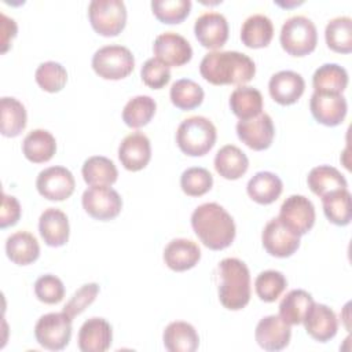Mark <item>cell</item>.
I'll return each mask as SVG.
<instances>
[{
  "instance_id": "6da1fadb",
  "label": "cell",
  "mask_w": 352,
  "mask_h": 352,
  "mask_svg": "<svg viewBox=\"0 0 352 352\" xmlns=\"http://www.w3.org/2000/svg\"><path fill=\"white\" fill-rule=\"evenodd\" d=\"M201 76L213 85H243L256 74L250 56L238 51H212L199 65Z\"/></svg>"
},
{
  "instance_id": "7a4b0ae2",
  "label": "cell",
  "mask_w": 352,
  "mask_h": 352,
  "mask_svg": "<svg viewBox=\"0 0 352 352\" xmlns=\"http://www.w3.org/2000/svg\"><path fill=\"white\" fill-rule=\"evenodd\" d=\"M191 226L199 241L212 250L226 249L235 239L234 219L216 202L199 205L191 214Z\"/></svg>"
},
{
  "instance_id": "3957f363",
  "label": "cell",
  "mask_w": 352,
  "mask_h": 352,
  "mask_svg": "<svg viewBox=\"0 0 352 352\" xmlns=\"http://www.w3.org/2000/svg\"><path fill=\"white\" fill-rule=\"evenodd\" d=\"M219 300L231 311L245 308L250 300V272L248 265L235 257L223 258L217 267Z\"/></svg>"
},
{
  "instance_id": "277c9868",
  "label": "cell",
  "mask_w": 352,
  "mask_h": 352,
  "mask_svg": "<svg viewBox=\"0 0 352 352\" xmlns=\"http://www.w3.org/2000/svg\"><path fill=\"white\" fill-rule=\"evenodd\" d=\"M217 132L213 122L202 116L184 118L176 131L179 148L190 157H201L212 150L216 143Z\"/></svg>"
},
{
  "instance_id": "5b68a950",
  "label": "cell",
  "mask_w": 352,
  "mask_h": 352,
  "mask_svg": "<svg viewBox=\"0 0 352 352\" xmlns=\"http://www.w3.org/2000/svg\"><path fill=\"white\" fill-rule=\"evenodd\" d=\"M280 45L293 56H304L316 48L318 32L315 23L304 15H293L280 29Z\"/></svg>"
},
{
  "instance_id": "8992f818",
  "label": "cell",
  "mask_w": 352,
  "mask_h": 352,
  "mask_svg": "<svg viewBox=\"0 0 352 352\" xmlns=\"http://www.w3.org/2000/svg\"><path fill=\"white\" fill-rule=\"evenodd\" d=\"M135 67L132 52L124 45H104L92 56V69L104 80H121L128 77Z\"/></svg>"
},
{
  "instance_id": "52a82bcc",
  "label": "cell",
  "mask_w": 352,
  "mask_h": 352,
  "mask_svg": "<svg viewBox=\"0 0 352 352\" xmlns=\"http://www.w3.org/2000/svg\"><path fill=\"white\" fill-rule=\"evenodd\" d=\"M88 18L96 33L113 37L125 28L126 8L121 0H92L88 6Z\"/></svg>"
},
{
  "instance_id": "ba28073f",
  "label": "cell",
  "mask_w": 352,
  "mask_h": 352,
  "mask_svg": "<svg viewBox=\"0 0 352 352\" xmlns=\"http://www.w3.org/2000/svg\"><path fill=\"white\" fill-rule=\"evenodd\" d=\"M72 320L66 312H50L43 315L34 326L37 342L50 351L63 349L72 337Z\"/></svg>"
},
{
  "instance_id": "9c48e42d",
  "label": "cell",
  "mask_w": 352,
  "mask_h": 352,
  "mask_svg": "<svg viewBox=\"0 0 352 352\" xmlns=\"http://www.w3.org/2000/svg\"><path fill=\"white\" fill-rule=\"evenodd\" d=\"M84 210L94 219L107 221L117 217L122 208L120 194L109 186L89 187L81 197Z\"/></svg>"
},
{
  "instance_id": "30bf717a",
  "label": "cell",
  "mask_w": 352,
  "mask_h": 352,
  "mask_svg": "<svg viewBox=\"0 0 352 352\" xmlns=\"http://www.w3.org/2000/svg\"><path fill=\"white\" fill-rule=\"evenodd\" d=\"M278 219L289 230L301 236L307 234L315 224L314 204L304 195H290L282 202Z\"/></svg>"
},
{
  "instance_id": "8fae6325",
  "label": "cell",
  "mask_w": 352,
  "mask_h": 352,
  "mask_svg": "<svg viewBox=\"0 0 352 352\" xmlns=\"http://www.w3.org/2000/svg\"><path fill=\"white\" fill-rule=\"evenodd\" d=\"M36 187L41 197L50 201H63L73 194L76 180L67 168L50 166L38 173Z\"/></svg>"
},
{
  "instance_id": "7c38bea8",
  "label": "cell",
  "mask_w": 352,
  "mask_h": 352,
  "mask_svg": "<svg viewBox=\"0 0 352 352\" xmlns=\"http://www.w3.org/2000/svg\"><path fill=\"white\" fill-rule=\"evenodd\" d=\"M263 246L274 257H289L300 246V235L289 230L278 217L271 219L261 234Z\"/></svg>"
},
{
  "instance_id": "4fadbf2b",
  "label": "cell",
  "mask_w": 352,
  "mask_h": 352,
  "mask_svg": "<svg viewBox=\"0 0 352 352\" xmlns=\"http://www.w3.org/2000/svg\"><path fill=\"white\" fill-rule=\"evenodd\" d=\"M236 135L242 143L256 151L265 150L271 146L275 135L272 118L267 113L249 120H239L236 124Z\"/></svg>"
},
{
  "instance_id": "5bb4252c",
  "label": "cell",
  "mask_w": 352,
  "mask_h": 352,
  "mask_svg": "<svg viewBox=\"0 0 352 352\" xmlns=\"http://www.w3.org/2000/svg\"><path fill=\"white\" fill-rule=\"evenodd\" d=\"M153 51L155 58L166 66H183L190 62L192 48L190 43L179 33L165 32L155 37Z\"/></svg>"
},
{
  "instance_id": "9a60e30c",
  "label": "cell",
  "mask_w": 352,
  "mask_h": 352,
  "mask_svg": "<svg viewBox=\"0 0 352 352\" xmlns=\"http://www.w3.org/2000/svg\"><path fill=\"white\" fill-rule=\"evenodd\" d=\"M194 33L202 47L217 50L228 38V22L223 14L209 11L195 19Z\"/></svg>"
},
{
  "instance_id": "2e32d148",
  "label": "cell",
  "mask_w": 352,
  "mask_h": 352,
  "mask_svg": "<svg viewBox=\"0 0 352 352\" xmlns=\"http://www.w3.org/2000/svg\"><path fill=\"white\" fill-rule=\"evenodd\" d=\"M309 109L318 122L326 126H336L344 121L348 104L345 96L341 94L314 92L309 100Z\"/></svg>"
},
{
  "instance_id": "e0dca14e",
  "label": "cell",
  "mask_w": 352,
  "mask_h": 352,
  "mask_svg": "<svg viewBox=\"0 0 352 352\" xmlns=\"http://www.w3.org/2000/svg\"><path fill=\"white\" fill-rule=\"evenodd\" d=\"M292 330L290 324H287L279 315H268L260 319L256 326L254 338L257 344L271 352L282 351L290 342Z\"/></svg>"
},
{
  "instance_id": "ac0fdd59",
  "label": "cell",
  "mask_w": 352,
  "mask_h": 352,
  "mask_svg": "<svg viewBox=\"0 0 352 352\" xmlns=\"http://www.w3.org/2000/svg\"><path fill=\"white\" fill-rule=\"evenodd\" d=\"M118 158L128 170L138 172L148 164L151 158V144L143 132H132L126 135L118 147Z\"/></svg>"
},
{
  "instance_id": "d6986e66",
  "label": "cell",
  "mask_w": 352,
  "mask_h": 352,
  "mask_svg": "<svg viewBox=\"0 0 352 352\" xmlns=\"http://www.w3.org/2000/svg\"><path fill=\"white\" fill-rule=\"evenodd\" d=\"M307 333L319 342H327L338 330V320L331 308L324 304L312 302L304 320Z\"/></svg>"
},
{
  "instance_id": "ffe728a7",
  "label": "cell",
  "mask_w": 352,
  "mask_h": 352,
  "mask_svg": "<svg viewBox=\"0 0 352 352\" xmlns=\"http://www.w3.org/2000/svg\"><path fill=\"white\" fill-rule=\"evenodd\" d=\"M113 330L103 318H89L82 323L78 331V348L82 352H104L110 348Z\"/></svg>"
},
{
  "instance_id": "44dd1931",
  "label": "cell",
  "mask_w": 352,
  "mask_h": 352,
  "mask_svg": "<svg viewBox=\"0 0 352 352\" xmlns=\"http://www.w3.org/2000/svg\"><path fill=\"white\" fill-rule=\"evenodd\" d=\"M305 89V81L301 74L293 70H280L275 73L268 82L271 98L283 106L296 103Z\"/></svg>"
},
{
  "instance_id": "7402d4cb",
  "label": "cell",
  "mask_w": 352,
  "mask_h": 352,
  "mask_svg": "<svg viewBox=\"0 0 352 352\" xmlns=\"http://www.w3.org/2000/svg\"><path fill=\"white\" fill-rule=\"evenodd\" d=\"M201 258L199 246L186 238L172 239L164 249V261L165 264L177 272L187 271L197 265Z\"/></svg>"
},
{
  "instance_id": "603a6c76",
  "label": "cell",
  "mask_w": 352,
  "mask_h": 352,
  "mask_svg": "<svg viewBox=\"0 0 352 352\" xmlns=\"http://www.w3.org/2000/svg\"><path fill=\"white\" fill-rule=\"evenodd\" d=\"M38 231L48 246H63L67 242L70 232L67 216L56 208L45 209L38 219Z\"/></svg>"
},
{
  "instance_id": "cb8c5ba5",
  "label": "cell",
  "mask_w": 352,
  "mask_h": 352,
  "mask_svg": "<svg viewBox=\"0 0 352 352\" xmlns=\"http://www.w3.org/2000/svg\"><path fill=\"white\" fill-rule=\"evenodd\" d=\"M6 253L12 263L28 265L38 258L40 245L33 234L28 231H16L7 238Z\"/></svg>"
},
{
  "instance_id": "d4e9b609",
  "label": "cell",
  "mask_w": 352,
  "mask_h": 352,
  "mask_svg": "<svg viewBox=\"0 0 352 352\" xmlns=\"http://www.w3.org/2000/svg\"><path fill=\"white\" fill-rule=\"evenodd\" d=\"M248 168L249 160L246 154L234 144H226L216 153L214 169L227 180H236L242 177Z\"/></svg>"
},
{
  "instance_id": "484cf974",
  "label": "cell",
  "mask_w": 352,
  "mask_h": 352,
  "mask_svg": "<svg viewBox=\"0 0 352 352\" xmlns=\"http://www.w3.org/2000/svg\"><path fill=\"white\" fill-rule=\"evenodd\" d=\"M164 345L169 352H194L199 345V336L187 322H172L164 330Z\"/></svg>"
},
{
  "instance_id": "4316f807",
  "label": "cell",
  "mask_w": 352,
  "mask_h": 352,
  "mask_svg": "<svg viewBox=\"0 0 352 352\" xmlns=\"http://www.w3.org/2000/svg\"><path fill=\"white\" fill-rule=\"evenodd\" d=\"M56 151L54 135L45 129H33L22 142V153L30 162L41 164L50 161Z\"/></svg>"
},
{
  "instance_id": "83f0119b",
  "label": "cell",
  "mask_w": 352,
  "mask_h": 352,
  "mask_svg": "<svg viewBox=\"0 0 352 352\" xmlns=\"http://www.w3.org/2000/svg\"><path fill=\"white\" fill-rule=\"evenodd\" d=\"M282 190H283V183L279 179V176L268 170L257 172L253 177H250L246 186V191L249 197L254 202L261 205H268L275 202L282 194Z\"/></svg>"
},
{
  "instance_id": "f1b7e54d",
  "label": "cell",
  "mask_w": 352,
  "mask_h": 352,
  "mask_svg": "<svg viewBox=\"0 0 352 352\" xmlns=\"http://www.w3.org/2000/svg\"><path fill=\"white\" fill-rule=\"evenodd\" d=\"M274 36V25L264 14H253L245 19L241 28V40L249 48L267 47Z\"/></svg>"
},
{
  "instance_id": "f546056e",
  "label": "cell",
  "mask_w": 352,
  "mask_h": 352,
  "mask_svg": "<svg viewBox=\"0 0 352 352\" xmlns=\"http://www.w3.org/2000/svg\"><path fill=\"white\" fill-rule=\"evenodd\" d=\"M81 173L84 182L91 186H111L116 183L118 170L114 162L103 155H92L87 158L82 164Z\"/></svg>"
},
{
  "instance_id": "4dcf8cb0",
  "label": "cell",
  "mask_w": 352,
  "mask_h": 352,
  "mask_svg": "<svg viewBox=\"0 0 352 352\" xmlns=\"http://www.w3.org/2000/svg\"><path fill=\"white\" fill-rule=\"evenodd\" d=\"M307 183L309 190L320 198L336 190L346 188V180L344 175L330 165H319L309 170Z\"/></svg>"
},
{
  "instance_id": "1f68e13d",
  "label": "cell",
  "mask_w": 352,
  "mask_h": 352,
  "mask_svg": "<svg viewBox=\"0 0 352 352\" xmlns=\"http://www.w3.org/2000/svg\"><path fill=\"white\" fill-rule=\"evenodd\" d=\"M348 85L346 70L337 63H324L319 66L312 76L315 92L341 94Z\"/></svg>"
},
{
  "instance_id": "d6a6232c",
  "label": "cell",
  "mask_w": 352,
  "mask_h": 352,
  "mask_svg": "<svg viewBox=\"0 0 352 352\" xmlns=\"http://www.w3.org/2000/svg\"><path fill=\"white\" fill-rule=\"evenodd\" d=\"M230 107L239 120H249L263 110V95L258 89L241 85L231 92Z\"/></svg>"
},
{
  "instance_id": "836d02e7",
  "label": "cell",
  "mask_w": 352,
  "mask_h": 352,
  "mask_svg": "<svg viewBox=\"0 0 352 352\" xmlns=\"http://www.w3.org/2000/svg\"><path fill=\"white\" fill-rule=\"evenodd\" d=\"M1 121L0 131L3 136L15 138L26 126L28 114L25 106L12 96H3L0 100Z\"/></svg>"
},
{
  "instance_id": "e575fe53",
  "label": "cell",
  "mask_w": 352,
  "mask_h": 352,
  "mask_svg": "<svg viewBox=\"0 0 352 352\" xmlns=\"http://www.w3.org/2000/svg\"><path fill=\"white\" fill-rule=\"evenodd\" d=\"M312 302L314 298L308 292L302 289L290 290L279 304V316L290 326L300 324L302 323Z\"/></svg>"
},
{
  "instance_id": "d590c367",
  "label": "cell",
  "mask_w": 352,
  "mask_h": 352,
  "mask_svg": "<svg viewBox=\"0 0 352 352\" xmlns=\"http://www.w3.org/2000/svg\"><path fill=\"white\" fill-rule=\"evenodd\" d=\"M323 212L329 221L336 226H346L352 219L351 208V192L348 188L336 190L322 197Z\"/></svg>"
},
{
  "instance_id": "8d00e7d4",
  "label": "cell",
  "mask_w": 352,
  "mask_h": 352,
  "mask_svg": "<svg viewBox=\"0 0 352 352\" xmlns=\"http://www.w3.org/2000/svg\"><path fill=\"white\" fill-rule=\"evenodd\" d=\"M326 44L338 54L352 51V19L349 16H336L329 21L324 29Z\"/></svg>"
},
{
  "instance_id": "74e56055",
  "label": "cell",
  "mask_w": 352,
  "mask_h": 352,
  "mask_svg": "<svg viewBox=\"0 0 352 352\" xmlns=\"http://www.w3.org/2000/svg\"><path fill=\"white\" fill-rule=\"evenodd\" d=\"M157 103L151 96L138 95L126 102L122 110V121L131 128H142L154 117Z\"/></svg>"
},
{
  "instance_id": "f35d334b",
  "label": "cell",
  "mask_w": 352,
  "mask_h": 352,
  "mask_svg": "<svg viewBox=\"0 0 352 352\" xmlns=\"http://www.w3.org/2000/svg\"><path fill=\"white\" fill-rule=\"evenodd\" d=\"M170 102L180 110H192L198 107L205 96L199 84L190 78H180L170 87Z\"/></svg>"
},
{
  "instance_id": "ab89813d",
  "label": "cell",
  "mask_w": 352,
  "mask_h": 352,
  "mask_svg": "<svg viewBox=\"0 0 352 352\" xmlns=\"http://www.w3.org/2000/svg\"><path fill=\"white\" fill-rule=\"evenodd\" d=\"M287 286V280L280 271L267 270L257 275L254 280V289L260 300L265 302H274L280 297Z\"/></svg>"
},
{
  "instance_id": "60d3db41",
  "label": "cell",
  "mask_w": 352,
  "mask_h": 352,
  "mask_svg": "<svg viewBox=\"0 0 352 352\" xmlns=\"http://www.w3.org/2000/svg\"><path fill=\"white\" fill-rule=\"evenodd\" d=\"M36 82L38 87L47 92H59L67 81V72L66 69L54 60L43 62L34 73Z\"/></svg>"
},
{
  "instance_id": "b9f144b4",
  "label": "cell",
  "mask_w": 352,
  "mask_h": 352,
  "mask_svg": "<svg viewBox=\"0 0 352 352\" xmlns=\"http://www.w3.org/2000/svg\"><path fill=\"white\" fill-rule=\"evenodd\" d=\"M213 186V176L201 166L186 169L180 176V187L184 194L190 197H201L206 194Z\"/></svg>"
},
{
  "instance_id": "7bdbcfd3",
  "label": "cell",
  "mask_w": 352,
  "mask_h": 352,
  "mask_svg": "<svg viewBox=\"0 0 352 352\" xmlns=\"http://www.w3.org/2000/svg\"><path fill=\"white\" fill-rule=\"evenodd\" d=\"M153 14L162 23H180L191 10L190 0H153Z\"/></svg>"
},
{
  "instance_id": "ee69618b",
  "label": "cell",
  "mask_w": 352,
  "mask_h": 352,
  "mask_svg": "<svg viewBox=\"0 0 352 352\" xmlns=\"http://www.w3.org/2000/svg\"><path fill=\"white\" fill-rule=\"evenodd\" d=\"M34 294L44 304H58L65 297L63 282L52 275H41L34 283Z\"/></svg>"
},
{
  "instance_id": "f6af8a7d",
  "label": "cell",
  "mask_w": 352,
  "mask_h": 352,
  "mask_svg": "<svg viewBox=\"0 0 352 352\" xmlns=\"http://www.w3.org/2000/svg\"><path fill=\"white\" fill-rule=\"evenodd\" d=\"M140 76H142L143 82L147 87H150L153 89H160L169 82L170 70H169V66L162 63L160 59L150 58L143 63Z\"/></svg>"
},
{
  "instance_id": "bcb514c9",
  "label": "cell",
  "mask_w": 352,
  "mask_h": 352,
  "mask_svg": "<svg viewBox=\"0 0 352 352\" xmlns=\"http://www.w3.org/2000/svg\"><path fill=\"white\" fill-rule=\"evenodd\" d=\"M99 293V285L98 283H85L82 285L74 294L73 297L66 302L63 307V312H66L70 318H74L80 315L87 307H89L96 296Z\"/></svg>"
},
{
  "instance_id": "7dc6e473",
  "label": "cell",
  "mask_w": 352,
  "mask_h": 352,
  "mask_svg": "<svg viewBox=\"0 0 352 352\" xmlns=\"http://www.w3.org/2000/svg\"><path fill=\"white\" fill-rule=\"evenodd\" d=\"M21 217V205L12 195L3 194V204L0 210V227L6 228L16 224Z\"/></svg>"
},
{
  "instance_id": "c3c4849f",
  "label": "cell",
  "mask_w": 352,
  "mask_h": 352,
  "mask_svg": "<svg viewBox=\"0 0 352 352\" xmlns=\"http://www.w3.org/2000/svg\"><path fill=\"white\" fill-rule=\"evenodd\" d=\"M16 34V23L12 18L1 14V52H6L10 45V40H12Z\"/></svg>"
}]
</instances>
